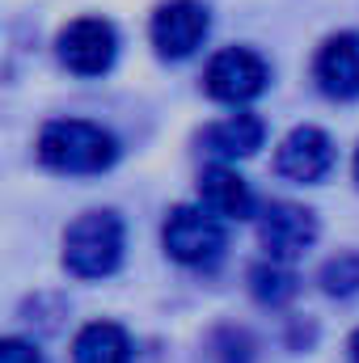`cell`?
I'll return each mask as SVG.
<instances>
[{
  "label": "cell",
  "mask_w": 359,
  "mask_h": 363,
  "mask_svg": "<svg viewBox=\"0 0 359 363\" xmlns=\"http://www.w3.org/2000/svg\"><path fill=\"white\" fill-rule=\"evenodd\" d=\"M38 161L55 174H101L118 161V140L85 118H55L38 135Z\"/></svg>",
  "instance_id": "6da1fadb"
},
{
  "label": "cell",
  "mask_w": 359,
  "mask_h": 363,
  "mask_svg": "<svg viewBox=\"0 0 359 363\" xmlns=\"http://www.w3.org/2000/svg\"><path fill=\"white\" fill-rule=\"evenodd\" d=\"M123 220L114 211H85L64 233V267L77 279H106L123 262Z\"/></svg>",
  "instance_id": "7a4b0ae2"
},
{
  "label": "cell",
  "mask_w": 359,
  "mask_h": 363,
  "mask_svg": "<svg viewBox=\"0 0 359 363\" xmlns=\"http://www.w3.org/2000/svg\"><path fill=\"white\" fill-rule=\"evenodd\" d=\"M161 245L165 254L182 267H211L224 254V220L211 216L207 207H190L182 203L165 216L161 228Z\"/></svg>",
  "instance_id": "3957f363"
},
{
  "label": "cell",
  "mask_w": 359,
  "mask_h": 363,
  "mask_svg": "<svg viewBox=\"0 0 359 363\" xmlns=\"http://www.w3.org/2000/svg\"><path fill=\"white\" fill-rule=\"evenodd\" d=\"M203 85H207V93L216 101L245 106L270 85V68L267 60L258 51H250V47H224L220 55H211V64L203 72Z\"/></svg>",
  "instance_id": "277c9868"
},
{
  "label": "cell",
  "mask_w": 359,
  "mask_h": 363,
  "mask_svg": "<svg viewBox=\"0 0 359 363\" xmlns=\"http://www.w3.org/2000/svg\"><path fill=\"white\" fill-rule=\"evenodd\" d=\"M55 47H60V60H64L68 72H77V77H101V72H110V64L118 55V34L101 17H77V21H68L60 30Z\"/></svg>",
  "instance_id": "5b68a950"
},
{
  "label": "cell",
  "mask_w": 359,
  "mask_h": 363,
  "mask_svg": "<svg viewBox=\"0 0 359 363\" xmlns=\"http://www.w3.org/2000/svg\"><path fill=\"white\" fill-rule=\"evenodd\" d=\"M207 30H211V13L199 0H165L153 13L148 38H153L161 60H186V55H194L203 47Z\"/></svg>",
  "instance_id": "8992f818"
},
{
  "label": "cell",
  "mask_w": 359,
  "mask_h": 363,
  "mask_svg": "<svg viewBox=\"0 0 359 363\" xmlns=\"http://www.w3.org/2000/svg\"><path fill=\"white\" fill-rule=\"evenodd\" d=\"M317 241V216L300 203H270L258 216V245L275 262H296Z\"/></svg>",
  "instance_id": "52a82bcc"
},
{
  "label": "cell",
  "mask_w": 359,
  "mask_h": 363,
  "mask_svg": "<svg viewBox=\"0 0 359 363\" xmlns=\"http://www.w3.org/2000/svg\"><path fill=\"white\" fill-rule=\"evenodd\" d=\"M334 165V144L321 127H296L275 148V169L292 182H321Z\"/></svg>",
  "instance_id": "ba28073f"
},
{
  "label": "cell",
  "mask_w": 359,
  "mask_h": 363,
  "mask_svg": "<svg viewBox=\"0 0 359 363\" xmlns=\"http://www.w3.org/2000/svg\"><path fill=\"white\" fill-rule=\"evenodd\" d=\"M313 77L321 93L347 101L359 97V34H334L321 43L317 60H313Z\"/></svg>",
  "instance_id": "9c48e42d"
},
{
  "label": "cell",
  "mask_w": 359,
  "mask_h": 363,
  "mask_svg": "<svg viewBox=\"0 0 359 363\" xmlns=\"http://www.w3.org/2000/svg\"><path fill=\"white\" fill-rule=\"evenodd\" d=\"M199 199L220 220H250L254 216V190H250V182L241 178L237 169H228L224 161H216L211 169H203Z\"/></svg>",
  "instance_id": "30bf717a"
},
{
  "label": "cell",
  "mask_w": 359,
  "mask_h": 363,
  "mask_svg": "<svg viewBox=\"0 0 359 363\" xmlns=\"http://www.w3.org/2000/svg\"><path fill=\"white\" fill-rule=\"evenodd\" d=\"M267 140V123L250 110L241 114H228L220 123H211L203 131V148L216 157V161H237V157H254Z\"/></svg>",
  "instance_id": "8fae6325"
},
{
  "label": "cell",
  "mask_w": 359,
  "mask_h": 363,
  "mask_svg": "<svg viewBox=\"0 0 359 363\" xmlns=\"http://www.w3.org/2000/svg\"><path fill=\"white\" fill-rule=\"evenodd\" d=\"M72 363H131V338L114 321H93L72 342Z\"/></svg>",
  "instance_id": "7c38bea8"
},
{
  "label": "cell",
  "mask_w": 359,
  "mask_h": 363,
  "mask_svg": "<svg viewBox=\"0 0 359 363\" xmlns=\"http://www.w3.org/2000/svg\"><path fill=\"white\" fill-rule=\"evenodd\" d=\"M250 291L263 300V304H287L292 296H296V274L287 271V262H258L254 271H250Z\"/></svg>",
  "instance_id": "4fadbf2b"
},
{
  "label": "cell",
  "mask_w": 359,
  "mask_h": 363,
  "mask_svg": "<svg viewBox=\"0 0 359 363\" xmlns=\"http://www.w3.org/2000/svg\"><path fill=\"white\" fill-rule=\"evenodd\" d=\"M321 287L330 296H355L359 291V254H338L321 267Z\"/></svg>",
  "instance_id": "5bb4252c"
},
{
  "label": "cell",
  "mask_w": 359,
  "mask_h": 363,
  "mask_svg": "<svg viewBox=\"0 0 359 363\" xmlns=\"http://www.w3.org/2000/svg\"><path fill=\"white\" fill-rule=\"evenodd\" d=\"M0 363H47V359L26 338H0Z\"/></svg>",
  "instance_id": "9a60e30c"
},
{
  "label": "cell",
  "mask_w": 359,
  "mask_h": 363,
  "mask_svg": "<svg viewBox=\"0 0 359 363\" xmlns=\"http://www.w3.org/2000/svg\"><path fill=\"white\" fill-rule=\"evenodd\" d=\"M351 363H359V330L351 334Z\"/></svg>",
  "instance_id": "2e32d148"
},
{
  "label": "cell",
  "mask_w": 359,
  "mask_h": 363,
  "mask_svg": "<svg viewBox=\"0 0 359 363\" xmlns=\"http://www.w3.org/2000/svg\"><path fill=\"white\" fill-rule=\"evenodd\" d=\"M355 182H359V148H355Z\"/></svg>",
  "instance_id": "e0dca14e"
}]
</instances>
